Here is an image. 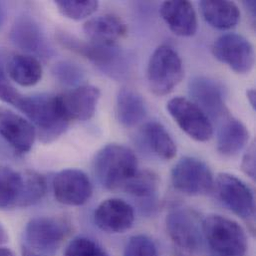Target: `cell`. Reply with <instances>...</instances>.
<instances>
[{
  "mask_svg": "<svg viewBox=\"0 0 256 256\" xmlns=\"http://www.w3.org/2000/svg\"><path fill=\"white\" fill-rule=\"evenodd\" d=\"M18 110L29 119L40 140L44 144L57 140L66 132L70 124L64 113L60 95L23 96Z\"/></svg>",
  "mask_w": 256,
  "mask_h": 256,
  "instance_id": "obj_1",
  "label": "cell"
},
{
  "mask_svg": "<svg viewBox=\"0 0 256 256\" xmlns=\"http://www.w3.org/2000/svg\"><path fill=\"white\" fill-rule=\"evenodd\" d=\"M94 172L106 190H123L128 180L138 172V160L128 146L110 144L97 152Z\"/></svg>",
  "mask_w": 256,
  "mask_h": 256,
  "instance_id": "obj_2",
  "label": "cell"
},
{
  "mask_svg": "<svg viewBox=\"0 0 256 256\" xmlns=\"http://www.w3.org/2000/svg\"><path fill=\"white\" fill-rule=\"evenodd\" d=\"M202 234L214 254L244 256L248 248L244 228L236 222L218 214L206 216L202 222Z\"/></svg>",
  "mask_w": 256,
  "mask_h": 256,
  "instance_id": "obj_3",
  "label": "cell"
},
{
  "mask_svg": "<svg viewBox=\"0 0 256 256\" xmlns=\"http://www.w3.org/2000/svg\"><path fill=\"white\" fill-rule=\"evenodd\" d=\"M184 66L178 52L168 45L158 47L152 54L146 70L148 84L156 96H166L182 82Z\"/></svg>",
  "mask_w": 256,
  "mask_h": 256,
  "instance_id": "obj_4",
  "label": "cell"
},
{
  "mask_svg": "<svg viewBox=\"0 0 256 256\" xmlns=\"http://www.w3.org/2000/svg\"><path fill=\"white\" fill-rule=\"evenodd\" d=\"M71 232L70 222L63 218L39 216L25 228V240L35 252L55 254Z\"/></svg>",
  "mask_w": 256,
  "mask_h": 256,
  "instance_id": "obj_5",
  "label": "cell"
},
{
  "mask_svg": "<svg viewBox=\"0 0 256 256\" xmlns=\"http://www.w3.org/2000/svg\"><path fill=\"white\" fill-rule=\"evenodd\" d=\"M202 222L194 210L186 208L170 210L166 218L170 238L178 248L188 254H196L202 248L204 238Z\"/></svg>",
  "mask_w": 256,
  "mask_h": 256,
  "instance_id": "obj_6",
  "label": "cell"
},
{
  "mask_svg": "<svg viewBox=\"0 0 256 256\" xmlns=\"http://www.w3.org/2000/svg\"><path fill=\"white\" fill-rule=\"evenodd\" d=\"M174 188L186 196H198L214 190V180L210 166L194 156L182 158L172 170Z\"/></svg>",
  "mask_w": 256,
  "mask_h": 256,
  "instance_id": "obj_7",
  "label": "cell"
},
{
  "mask_svg": "<svg viewBox=\"0 0 256 256\" xmlns=\"http://www.w3.org/2000/svg\"><path fill=\"white\" fill-rule=\"evenodd\" d=\"M218 200L236 216L244 220H254L256 200L252 190L234 174L222 172L214 180Z\"/></svg>",
  "mask_w": 256,
  "mask_h": 256,
  "instance_id": "obj_8",
  "label": "cell"
},
{
  "mask_svg": "<svg viewBox=\"0 0 256 256\" xmlns=\"http://www.w3.org/2000/svg\"><path fill=\"white\" fill-rule=\"evenodd\" d=\"M212 53L218 61L238 74H248L254 66L256 53L252 44L236 33L220 36L214 43Z\"/></svg>",
  "mask_w": 256,
  "mask_h": 256,
  "instance_id": "obj_9",
  "label": "cell"
},
{
  "mask_svg": "<svg viewBox=\"0 0 256 256\" xmlns=\"http://www.w3.org/2000/svg\"><path fill=\"white\" fill-rule=\"evenodd\" d=\"M166 110L178 126L192 138L206 142L212 136V121L192 101L184 97L172 98L168 102Z\"/></svg>",
  "mask_w": 256,
  "mask_h": 256,
  "instance_id": "obj_10",
  "label": "cell"
},
{
  "mask_svg": "<svg viewBox=\"0 0 256 256\" xmlns=\"http://www.w3.org/2000/svg\"><path fill=\"white\" fill-rule=\"evenodd\" d=\"M188 93L192 101L210 121L220 123L230 115L226 104V89L218 81L206 76H196L190 81Z\"/></svg>",
  "mask_w": 256,
  "mask_h": 256,
  "instance_id": "obj_11",
  "label": "cell"
},
{
  "mask_svg": "<svg viewBox=\"0 0 256 256\" xmlns=\"http://www.w3.org/2000/svg\"><path fill=\"white\" fill-rule=\"evenodd\" d=\"M59 41L63 46L89 59L111 77L124 74V55L116 45L85 43L65 34L60 35Z\"/></svg>",
  "mask_w": 256,
  "mask_h": 256,
  "instance_id": "obj_12",
  "label": "cell"
},
{
  "mask_svg": "<svg viewBox=\"0 0 256 256\" xmlns=\"http://www.w3.org/2000/svg\"><path fill=\"white\" fill-rule=\"evenodd\" d=\"M53 192L58 202L69 206H80L91 198L93 186L84 172L77 168H67L55 176Z\"/></svg>",
  "mask_w": 256,
  "mask_h": 256,
  "instance_id": "obj_13",
  "label": "cell"
},
{
  "mask_svg": "<svg viewBox=\"0 0 256 256\" xmlns=\"http://www.w3.org/2000/svg\"><path fill=\"white\" fill-rule=\"evenodd\" d=\"M96 226L108 234H123L128 230L134 220V208L121 198L103 200L95 210Z\"/></svg>",
  "mask_w": 256,
  "mask_h": 256,
  "instance_id": "obj_14",
  "label": "cell"
},
{
  "mask_svg": "<svg viewBox=\"0 0 256 256\" xmlns=\"http://www.w3.org/2000/svg\"><path fill=\"white\" fill-rule=\"evenodd\" d=\"M0 136L18 154H25L33 146L36 130L22 116L0 106Z\"/></svg>",
  "mask_w": 256,
  "mask_h": 256,
  "instance_id": "obj_15",
  "label": "cell"
},
{
  "mask_svg": "<svg viewBox=\"0 0 256 256\" xmlns=\"http://www.w3.org/2000/svg\"><path fill=\"white\" fill-rule=\"evenodd\" d=\"M10 40L16 47L29 55L48 56L51 52L41 27L34 18L28 15H22L15 19L10 31Z\"/></svg>",
  "mask_w": 256,
  "mask_h": 256,
  "instance_id": "obj_16",
  "label": "cell"
},
{
  "mask_svg": "<svg viewBox=\"0 0 256 256\" xmlns=\"http://www.w3.org/2000/svg\"><path fill=\"white\" fill-rule=\"evenodd\" d=\"M100 97L99 88L93 85H81L60 95L64 113L70 122L72 120L88 121L93 118Z\"/></svg>",
  "mask_w": 256,
  "mask_h": 256,
  "instance_id": "obj_17",
  "label": "cell"
},
{
  "mask_svg": "<svg viewBox=\"0 0 256 256\" xmlns=\"http://www.w3.org/2000/svg\"><path fill=\"white\" fill-rule=\"evenodd\" d=\"M160 15L170 31L182 37H190L198 30V18L192 4L186 0H170L162 4Z\"/></svg>",
  "mask_w": 256,
  "mask_h": 256,
  "instance_id": "obj_18",
  "label": "cell"
},
{
  "mask_svg": "<svg viewBox=\"0 0 256 256\" xmlns=\"http://www.w3.org/2000/svg\"><path fill=\"white\" fill-rule=\"evenodd\" d=\"M84 33L92 43L99 45H115L127 34V25L118 16L105 14L96 16L85 22Z\"/></svg>",
  "mask_w": 256,
  "mask_h": 256,
  "instance_id": "obj_19",
  "label": "cell"
},
{
  "mask_svg": "<svg viewBox=\"0 0 256 256\" xmlns=\"http://www.w3.org/2000/svg\"><path fill=\"white\" fill-rule=\"evenodd\" d=\"M216 148L220 154L226 156L238 154L246 146L250 132L244 123L228 115L220 122Z\"/></svg>",
  "mask_w": 256,
  "mask_h": 256,
  "instance_id": "obj_20",
  "label": "cell"
},
{
  "mask_svg": "<svg viewBox=\"0 0 256 256\" xmlns=\"http://www.w3.org/2000/svg\"><path fill=\"white\" fill-rule=\"evenodd\" d=\"M204 19L214 28L226 30L238 25L240 19L238 6L226 0H202L200 3Z\"/></svg>",
  "mask_w": 256,
  "mask_h": 256,
  "instance_id": "obj_21",
  "label": "cell"
},
{
  "mask_svg": "<svg viewBox=\"0 0 256 256\" xmlns=\"http://www.w3.org/2000/svg\"><path fill=\"white\" fill-rule=\"evenodd\" d=\"M116 112L119 122L126 128L138 126L146 116V105L136 91L122 88L117 96Z\"/></svg>",
  "mask_w": 256,
  "mask_h": 256,
  "instance_id": "obj_22",
  "label": "cell"
},
{
  "mask_svg": "<svg viewBox=\"0 0 256 256\" xmlns=\"http://www.w3.org/2000/svg\"><path fill=\"white\" fill-rule=\"evenodd\" d=\"M43 70L39 60L29 54L13 56L7 65V75L20 86L31 87L39 83Z\"/></svg>",
  "mask_w": 256,
  "mask_h": 256,
  "instance_id": "obj_23",
  "label": "cell"
},
{
  "mask_svg": "<svg viewBox=\"0 0 256 256\" xmlns=\"http://www.w3.org/2000/svg\"><path fill=\"white\" fill-rule=\"evenodd\" d=\"M142 136L150 150L158 158L168 160L176 156V142L160 123L152 121L144 124L142 128Z\"/></svg>",
  "mask_w": 256,
  "mask_h": 256,
  "instance_id": "obj_24",
  "label": "cell"
},
{
  "mask_svg": "<svg viewBox=\"0 0 256 256\" xmlns=\"http://www.w3.org/2000/svg\"><path fill=\"white\" fill-rule=\"evenodd\" d=\"M23 174L13 168L0 166V210L18 208L22 194Z\"/></svg>",
  "mask_w": 256,
  "mask_h": 256,
  "instance_id": "obj_25",
  "label": "cell"
},
{
  "mask_svg": "<svg viewBox=\"0 0 256 256\" xmlns=\"http://www.w3.org/2000/svg\"><path fill=\"white\" fill-rule=\"evenodd\" d=\"M160 186L158 176L148 170H138L128 180L123 190L134 198L150 200L156 198Z\"/></svg>",
  "mask_w": 256,
  "mask_h": 256,
  "instance_id": "obj_26",
  "label": "cell"
},
{
  "mask_svg": "<svg viewBox=\"0 0 256 256\" xmlns=\"http://www.w3.org/2000/svg\"><path fill=\"white\" fill-rule=\"evenodd\" d=\"M23 174L22 194L18 208H29L39 202L47 192L45 178L35 170H25Z\"/></svg>",
  "mask_w": 256,
  "mask_h": 256,
  "instance_id": "obj_27",
  "label": "cell"
},
{
  "mask_svg": "<svg viewBox=\"0 0 256 256\" xmlns=\"http://www.w3.org/2000/svg\"><path fill=\"white\" fill-rule=\"evenodd\" d=\"M59 11L72 20H82L98 9L99 2L94 0H58L55 2Z\"/></svg>",
  "mask_w": 256,
  "mask_h": 256,
  "instance_id": "obj_28",
  "label": "cell"
},
{
  "mask_svg": "<svg viewBox=\"0 0 256 256\" xmlns=\"http://www.w3.org/2000/svg\"><path fill=\"white\" fill-rule=\"evenodd\" d=\"M52 72L59 82L67 86L79 85L85 78V72L82 67L71 61L56 63Z\"/></svg>",
  "mask_w": 256,
  "mask_h": 256,
  "instance_id": "obj_29",
  "label": "cell"
},
{
  "mask_svg": "<svg viewBox=\"0 0 256 256\" xmlns=\"http://www.w3.org/2000/svg\"><path fill=\"white\" fill-rule=\"evenodd\" d=\"M64 256H109V254L93 240L78 236L69 242Z\"/></svg>",
  "mask_w": 256,
  "mask_h": 256,
  "instance_id": "obj_30",
  "label": "cell"
},
{
  "mask_svg": "<svg viewBox=\"0 0 256 256\" xmlns=\"http://www.w3.org/2000/svg\"><path fill=\"white\" fill-rule=\"evenodd\" d=\"M124 256H158L154 242L146 236L138 234L128 240Z\"/></svg>",
  "mask_w": 256,
  "mask_h": 256,
  "instance_id": "obj_31",
  "label": "cell"
},
{
  "mask_svg": "<svg viewBox=\"0 0 256 256\" xmlns=\"http://www.w3.org/2000/svg\"><path fill=\"white\" fill-rule=\"evenodd\" d=\"M23 99V95L20 94L10 83L1 63H0V100L10 104L17 109Z\"/></svg>",
  "mask_w": 256,
  "mask_h": 256,
  "instance_id": "obj_32",
  "label": "cell"
},
{
  "mask_svg": "<svg viewBox=\"0 0 256 256\" xmlns=\"http://www.w3.org/2000/svg\"><path fill=\"white\" fill-rule=\"evenodd\" d=\"M242 170L250 178L256 180V146L252 144L246 150L242 160Z\"/></svg>",
  "mask_w": 256,
  "mask_h": 256,
  "instance_id": "obj_33",
  "label": "cell"
},
{
  "mask_svg": "<svg viewBox=\"0 0 256 256\" xmlns=\"http://www.w3.org/2000/svg\"><path fill=\"white\" fill-rule=\"evenodd\" d=\"M246 96H248V102L250 104V106L256 109V92L254 89H250L248 92H246Z\"/></svg>",
  "mask_w": 256,
  "mask_h": 256,
  "instance_id": "obj_34",
  "label": "cell"
},
{
  "mask_svg": "<svg viewBox=\"0 0 256 256\" xmlns=\"http://www.w3.org/2000/svg\"><path fill=\"white\" fill-rule=\"evenodd\" d=\"M6 20V7L4 3L0 2V29L3 27Z\"/></svg>",
  "mask_w": 256,
  "mask_h": 256,
  "instance_id": "obj_35",
  "label": "cell"
},
{
  "mask_svg": "<svg viewBox=\"0 0 256 256\" xmlns=\"http://www.w3.org/2000/svg\"><path fill=\"white\" fill-rule=\"evenodd\" d=\"M244 6L246 7V9L252 13V15L254 16H254H256V1H254V0L244 1Z\"/></svg>",
  "mask_w": 256,
  "mask_h": 256,
  "instance_id": "obj_36",
  "label": "cell"
},
{
  "mask_svg": "<svg viewBox=\"0 0 256 256\" xmlns=\"http://www.w3.org/2000/svg\"><path fill=\"white\" fill-rule=\"evenodd\" d=\"M8 240V236L4 230V228L0 224V244H5Z\"/></svg>",
  "mask_w": 256,
  "mask_h": 256,
  "instance_id": "obj_37",
  "label": "cell"
},
{
  "mask_svg": "<svg viewBox=\"0 0 256 256\" xmlns=\"http://www.w3.org/2000/svg\"><path fill=\"white\" fill-rule=\"evenodd\" d=\"M21 256H39L38 254H36L35 252L27 248H22L21 250Z\"/></svg>",
  "mask_w": 256,
  "mask_h": 256,
  "instance_id": "obj_38",
  "label": "cell"
},
{
  "mask_svg": "<svg viewBox=\"0 0 256 256\" xmlns=\"http://www.w3.org/2000/svg\"><path fill=\"white\" fill-rule=\"evenodd\" d=\"M0 256H14L12 252L6 248H0Z\"/></svg>",
  "mask_w": 256,
  "mask_h": 256,
  "instance_id": "obj_39",
  "label": "cell"
},
{
  "mask_svg": "<svg viewBox=\"0 0 256 256\" xmlns=\"http://www.w3.org/2000/svg\"><path fill=\"white\" fill-rule=\"evenodd\" d=\"M212 256H218V254H214Z\"/></svg>",
  "mask_w": 256,
  "mask_h": 256,
  "instance_id": "obj_40",
  "label": "cell"
}]
</instances>
